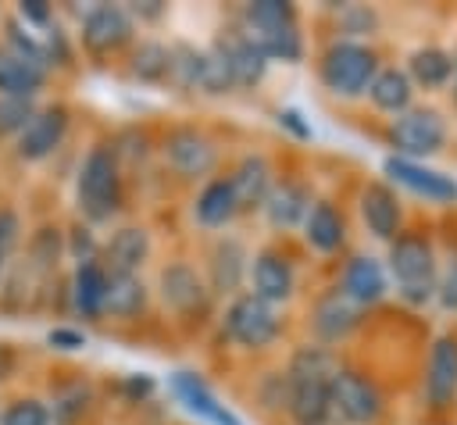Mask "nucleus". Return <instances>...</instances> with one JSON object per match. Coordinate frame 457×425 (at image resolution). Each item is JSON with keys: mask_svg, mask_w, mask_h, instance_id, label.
Here are the masks:
<instances>
[{"mask_svg": "<svg viewBox=\"0 0 457 425\" xmlns=\"http://www.w3.org/2000/svg\"><path fill=\"white\" fill-rule=\"evenodd\" d=\"M71 196H75V218L89 221L93 229L118 225L125 200H129V179L118 157L111 154L107 139H93L82 150L75 164V179H71Z\"/></svg>", "mask_w": 457, "mask_h": 425, "instance_id": "1", "label": "nucleus"}, {"mask_svg": "<svg viewBox=\"0 0 457 425\" xmlns=\"http://www.w3.org/2000/svg\"><path fill=\"white\" fill-rule=\"evenodd\" d=\"M336 368H339V361H336L332 346H321V343H303L289 354L286 418L293 425H339V418L332 411V393H328Z\"/></svg>", "mask_w": 457, "mask_h": 425, "instance_id": "2", "label": "nucleus"}, {"mask_svg": "<svg viewBox=\"0 0 457 425\" xmlns=\"http://www.w3.org/2000/svg\"><path fill=\"white\" fill-rule=\"evenodd\" d=\"M239 29L268 61H282V64L303 61V32H300L296 4H289V0L243 4L239 7Z\"/></svg>", "mask_w": 457, "mask_h": 425, "instance_id": "3", "label": "nucleus"}, {"mask_svg": "<svg viewBox=\"0 0 457 425\" xmlns=\"http://www.w3.org/2000/svg\"><path fill=\"white\" fill-rule=\"evenodd\" d=\"M157 154L164 171H171L179 182H207L221 164V143L193 121L168 125L157 139Z\"/></svg>", "mask_w": 457, "mask_h": 425, "instance_id": "4", "label": "nucleus"}, {"mask_svg": "<svg viewBox=\"0 0 457 425\" xmlns=\"http://www.w3.org/2000/svg\"><path fill=\"white\" fill-rule=\"evenodd\" d=\"M218 329L228 346L243 354H264L268 346L278 343L286 321H282V307H271L250 289H243L232 300H225V311L218 314Z\"/></svg>", "mask_w": 457, "mask_h": 425, "instance_id": "5", "label": "nucleus"}, {"mask_svg": "<svg viewBox=\"0 0 457 425\" xmlns=\"http://www.w3.org/2000/svg\"><path fill=\"white\" fill-rule=\"evenodd\" d=\"M150 289L161 300V307L182 325H204L214 311V296L204 282V271L186 257L164 261L157 268V279H154Z\"/></svg>", "mask_w": 457, "mask_h": 425, "instance_id": "6", "label": "nucleus"}, {"mask_svg": "<svg viewBox=\"0 0 457 425\" xmlns=\"http://www.w3.org/2000/svg\"><path fill=\"white\" fill-rule=\"evenodd\" d=\"M71 36H75L79 54L104 64V61L129 54V46L139 39V29H136L132 14L125 11V4H93V7L79 11Z\"/></svg>", "mask_w": 457, "mask_h": 425, "instance_id": "7", "label": "nucleus"}, {"mask_svg": "<svg viewBox=\"0 0 457 425\" xmlns=\"http://www.w3.org/2000/svg\"><path fill=\"white\" fill-rule=\"evenodd\" d=\"M389 275L396 282V293L411 307H425L436 296L439 268H436V250L428 236L421 232H400L389 243Z\"/></svg>", "mask_w": 457, "mask_h": 425, "instance_id": "8", "label": "nucleus"}, {"mask_svg": "<svg viewBox=\"0 0 457 425\" xmlns=\"http://www.w3.org/2000/svg\"><path fill=\"white\" fill-rule=\"evenodd\" d=\"M375 71H378V54L361 39H332L318 54V79L339 100L364 96Z\"/></svg>", "mask_w": 457, "mask_h": 425, "instance_id": "9", "label": "nucleus"}, {"mask_svg": "<svg viewBox=\"0 0 457 425\" xmlns=\"http://www.w3.org/2000/svg\"><path fill=\"white\" fill-rule=\"evenodd\" d=\"M71 121H75V111L64 100H39L36 114L29 118L21 136L11 143V157L25 168L54 161L71 136Z\"/></svg>", "mask_w": 457, "mask_h": 425, "instance_id": "10", "label": "nucleus"}, {"mask_svg": "<svg viewBox=\"0 0 457 425\" xmlns=\"http://www.w3.org/2000/svg\"><path fill=\"white\" fill-rule=\"evenodd\" d=\"M18 261L25 264V271L32 275V282L46 293L61 275H64V221H54V218H43L36 225L25 229V239H21V250H18ZM43 304V296H39Z\"/></svg>", "mask_w": 457, "mask_h": 425, "instance_id": "11", "label": "nucleus"}, {"mask_svg": "<svg viewBox=\"0 0 457 425\" xmlns=\"http://www.w3.org/2000/svg\"><path fill=\"white\" fill-rule=\"evenodd\" d=\"M246 271H250V246L232 232H218L204 254V282L211 296L232 300L236 293H243Z\"/></svg>", "mask_w": 457, "mask_h": 425, "instance_id": "12", "label": "nucleus"}, {"mask_svg": "<svg viewBox=\"0 0 457 425\" xmlns=\"http://www.w3.org/2000/svg\"><path fill=\"white\" fill-rule=\"evenodd\" d=\"M389 146L407 161L432 157L446 146V118L436 107H407L389 125Z\"/></svg>", "mask_w": 457, "mask_h": 425, "instance_id": "13", "label": "nucleus"}, {"mask_svg": "<svg viewBox=\"0 0 457 425\" xmlns=\"http://www.w3.org/2000/svg\"><path fill=\"white\" fill-rule=\"evenodd\" d=\"M328 393H332V411H336L339 425H375L386 411V400H382L378 386L368 375H361L357 368L339 364L336 375H332Z\"/></svg>", "mask_w": 457, "mask_h": 425, "instance_id": "14", "label": "nucleus"}, {"mask_svg": "<svg viewBox=\"0 0 457 425\" xmlns=\"http://www.w3.org/2000/svg\"><path fill=\"white\" fill-rule=\"evenodd\" d=\"M246 289L253 296H261L264 304L271 307H282L296 296V264L293 257L278 246V243H268V246H257L250 254V271H246Z\"/></svg>", "mask_w": 457, "mask_h": 425, "instance_id": "15", "label": "nucleus"}, {"mask_svg": "<svg viewBox=\"0 0 457 425\" xmlns=\"http://www.w3.org/2000/svg\"><path fill=\"white\" fill-rule=\"evenodd\" d=\"M154 261V232L143 221H118L104 236L100 264L107 275H143Z\"/></svg>", "mask_w": 457, "mask_h": 425, "instance_id": "16", "label": "nucleus"}, {"mask_svg": "<svg viewBox=\"0 0 457 425\" xmlns=\"http://www.w3.org/2000/svg\"><path fill=\"white\" fill-rule=\"evenodd\" d=\"M107 268L100 261H86V264H71L64 275V300H68V314L79 318V325H100L104 321V304H107Z\"/></svg>", "mask_w": 457, "mask_h": 425, "instance_id": "17", "label": "nucleus"}, {"mask_svg": "<svg viewBox=\"0 0 457 425\" xmlns=\"http://www.w3.org/2000/svg\"><path fill=\"white\" fill-rule=\"evenodd\" d=\"M168 386H171L175 400H179L196 421H204V425H243V418L214 393V386H211L200 371L179 368V371H171Z\"/></svg>", "mask_w": 457, "mask_h": 425, "instance_id": "18", "label": "nucleus"}, {"mask_svg": "<svg viewBox=\"0 0 457 425\" xmlns=\"http://www.w3.org/2000/svg\"><path fill=\"white\" fill-rule=\"evenodd\" d=\"M211 50L221 57V64H225V71H228V79H232L236 89H253V86L264 82L271 61L246 39V32H243L239 25L221 29V32L214 36Z\"/></svg>", "mask_w": 457, "mask_h": 425, "instance_id": "19", "label": "nucleus"}, {"mask_svg": "<svg viewBox=\"0 0 457 425\" xmlns=\"http://www.w3.org/2000/svg\"><path fill=\"white\" fill-rule=\"evenodd\" d=\"M43 400L50 407L54 425H93V418L100 411V389L82 375L50 382Z\"/></svg>", "mask_w": 457, "mask_h": 425, "instance_id": "20", "label": "nucleus"}, {"mask_svg": "<svg viewBox=\"0 0 457 425\" xmlns=\"http://www.w3.org/2000/svg\"><path fill=\"white\" fill-rule=\"evenodd\" d=\"M225 179H228V186H232V193H236L239 214H253V211L264 207V200H268V193H271L278 171H275V164H271L268 154L246 150V154L236 157V164L225 171Z\"/></svg>", "mask_w": 457, "mask_h": 425, "instance_id": "21", "label": "nucleus"}, {"mask_svg": "<svg viewBox=\"0 0 457 425\" xmlns=\"http://www.w3.org/2000/svg\"><path fill=\"white\" fill-rule=\"evenodd\" d=\"M189 214H193V225L196 229L214 232V236L225 232L236 218H243L239 214V204H236V193H232V186H228V179L221 171L196 186V193L189 200Z\"/></svg>", "mask_w": 457, "mask_h": 425, "instance_id": "22", "label": "nucleus"}, {"mask_svg": "<svg viewBox=\"0 0 457 425\" xmlns=\"http://www.w3.org/2000/svg\"><path fill=\"white\" fill-rule=\"evenodd\" d=\"M425 400L432 411H446L457 400V332L436 336L425 364Z\"/></svg>", "mask_w": 457, "mask_h": 425, "instance_id": "23", "label": "nucleus"}, {"mask_svg": "<svg viewBox=\"0 0 457 425\" xmlns=\"http://www.w3.org/2000/svg\"><path fill=\"white\" fill-rule=\"evenodd\" d=\"M361 311L350 296H343L336 286L325 289L314 307H311V332H314V343L321 346H332V343H343L357 325H361Z\"/></svg>", "mask_w": 457, "mask_h": 425, "instance_id": "24", "label": "nucleus"}, {"mask_svg": "<svg viewBox=\"0 0 457 425\" xmlns=\"http://www.w3.org/2000/svg\"><path fill=\"white\" fill-rule=\"evenodd\" d=\"M311 204H314L311 186H307L303 179L282 175V179H275V186H271V193H268L261 214H264V221H268L275 232H293V229L303 225Z\"/></svg>", "mask_w": 457, "mask_h": 425, "instance_id": "25", "label": "nucleus"}, {"mask_svg": "<svg viewBox=\"0 0 457 425\" xmlns=\"http://www.w3.org/2000/svg\"><path fill=\"white\" fill-rule=\"evenodd\" d=\"M382 171L396 186H403V189H411V193H418L432 204H453L457 200V179H450V175H443V171H436L421 161H407V157L393 154V157H386Z\"/></svg>", "mask_w": 457, "mask_h": 425, "instance_id": "26", "label": "nucleus"}, {"mask_svg": "<svg viewBox=\"0 0 457 425\" xmlns=\"http://www.w3.org/2000/svg\"><path fill=\"white\" fill-rule=\"evenodd\" d=\"M357 207H361L364 229H368L375 239L393 243V239L403 232V207H400V196H396L393 186H386V182H368V186L361 189Z\"/></svg>", "mask_w": 457, "mask_h": 425, "instance_id": "27", "label": "nucleus"}, {"mask_svg": "<svg viewBox=\"0 0 457 425\" xmlns=\"http://www.w3.org/2000/svg\"><path fill=\"white\" fill-rule=\"evenodd\" d=\"M343 296H350L357 307H368V304H378L389 289V279H386V268L378 257L371 254H353L346 264H343V275H339V286H336Z\"/></svg>", "mask_w": 457, "mask_h": 425, "instance_id": "28", "label": "nucleus"}, {"mask_svg": "<svg viewBox=\"0 0 457 425\" xmlns=\"http://www.w3.org/2000/svg\"><path fill=\"white\" fill-rule=\"evenodd\" d=\"M154 304V289L146 275H111L104 321H139Z\"/></svg>", "mask_w": 457, "mask_h": 425, "instance_id": "29", "label": "nucleus"}, {"mask_svg": "<svg viewBox=\"0 0 457 425\" xmlns=\"http://www.w3.org/2000/svg\"><path fill=\"white\" fill-rule=\"evenodd\" d=\"M125 75L139 86H168L171 82V43L164 39H136L125 54Z\"/></svg>", "mask_w": 457, "mask_h": 425, "instance_id": "30", "label": "nucleus"}, {"mask_svg": "<svg viewBox=\"0 0 457 425\" xmlns=\"http://www.w3.org/2000/svg\"><path fill=\"white\" fill-rule=\"evenodd\" d=\"M300 232L314 254H339L346 243V218L332 200H314Z\"/></svg>", "mask_w": 457, "mask_h": 425, "instance_id": "31", "label": "nucleus"}, {"mask_svg": "<svg viewBox=\"0 0 457 425\" xmlns=\"http://www.w3.org/2000/svg\"><path fill=\"white\" fill-rule=\"evenodd\" d=\"M54 75L39 64H29L25 57L11 54L0 43V96H25V100H43V93L50 89Z\"/></svg>", "mask_w": 457, "mask_h": 425, "instance_id": "32", "label": "nucleus"}, {"mask_svg": "<svg viewBox=\"0 0 457 425\" xmlns=\"http://www.w3.org/2000/svg\"><path fill=\"white\" fill-rule=\"evenodd\" d=\"M407 79L421 89H443L453 79V57L443 46H418L407 57Z\"/></svg>", "mask_w": 457, "mask_h": 425, "instance_id": "33", "label": "nucleus"}, {"mask_svg": "<svg viewBox=\"0 0 457 425\" xmlns=\"http://www.w3.org/2000/svg\"><path fill=\"white\" fill-rule=\"evenodd\" d=\"M368 96L378 111L386 114H403L411 107V96H414V86L407 79L403 68H378L371 86H368Z\"/></svg>", "mask_w": 457, "mask_h": 425, "instance_id": "34", "label": "nucleus"}, {"mask_svg": "<svg viewBox=\"0 0 457 425\" xmlns=\"http://www.w3.org/2000/svg\"><path fill=\"white\" fill-rule=\"evenodd\" d=\"M0 425H54V421H50V407L43 393L18 389L0 400Z\"/></svg>", "mask_w": 457, "mask_h": 425, "instance_id": "35", "label": "nucleus"}, {"mask_svg": "<svg viewBox=\"0 0 457 425\" xmlns=\"http://www.w3.org/2000/svg\"><path fill=\"white\" fill-rule=\"evenodd\" d=\"M0 43H4L11 54L25 57L29 64L46 68V54H43V39H39V32L25 29L11 11H4V14H0ZM46 71H50V68H46Z\"/></svg>", "mask_w": 457, "mask_h": 425, "instance_id": "36", "label": "nucleus"}, {"mask_svg": "<svg viewBox=\"0 0 457 425\" xmlns=\"http://www.w3.org/2000/svg\"><path fill=\"white\" fill-rule=\"evenodd\" d=\"M100 246H104V236L89 221H82V218L64 221V261H68V268L86 264V261H100Z\"/></svg>", "mask_w": 457, "mask_h": 425, "instance_id": "37", "label": "nucleus"}, {"mask_svg": "<svg viewBox=\"0 0 457 425\" xmlns=\"http://www.w3.org/2000/svg\"><path fill=\"white\" fill-rule=\"evenodd\" d=\"M43 39V54H46V68L50 75H61V71H75L79 64V46H75V36L64 21L50 25L46 32H39Z\"/></svg>", "mask_w": 457, "mask_h": 425, "instance_id": "38", "label": "nucleus"}, {"mask_svg": "<svg viewBox=\"0 0 457 425\" xmlns=\"http://www.w3.org/2000/svg\"><path fill=\"white\" fill-rule=\"evenodd\" d=\"M111 154L118 157V164H121V171H125V179H129V171L136 168V164H143L154 150H157V139L146 132V129H121V132H114L111 139Z\"/></svg>", "mask_w": 457, "mask_h": 425, "instance_id": "39", "label": "nucleus"}, {"mask_svg": "<svg viewBox=\"0 0 457 425\" xmlns=\"http://www.w3.org/2000/svg\"><path fill=\"white\" fill-rule=\"evenodd\" d=\"M39 100H25V96H0V143H14L21 136V129L29 125V118L36 114Z\"/></svg>", "mask_w": 457, "mask_h": 425, "instance_id": "40", "label": "nucleus"}, {"mask_svg": "<svg viewBox=\"0 0 457 425\" xmlns=\"http://www.w3.org/2000/svg\"><path fill=\"white\" fill-rule=\"evenodd\" d=\"M43 343L54 354H82L89 346V332L79 321H57L43 332Z\"/></svg>", "mask_w": 457, "mask_h": 425, "instance_id": "41", "label": "nucleus"}, {"mask_svg": "<svg viewBox=\"0 0 457 425\" xmlns=\"http://www.w3.org/2000/svg\"><path fill=\"white\" fill-rule=\"evenodd\" d=\"M11 14H14L25 29H32V32H46L50 25L61 21V7L50 4V0H18V4L11 7Z\"/></svg>", "mask_w": 457, "mask_h": 425, "instance_id": "42", "label": "nucleus"}, {"mask_svg": "<svg viewBox=\"0 0 457 425\" xmlns=\"http://www.w3.org/2000/svg\"><path fill=\"white\" fill-rule=\"evenodd\" d=\"M257 404H261L264 411L286 414V404H289V379H286V368L268 371V375L257 379Z\"/></svg>", "mask_w": 457, "mask_h": 425, "instance_id": "43", "label": "nucleus"}, {"mask_svg": "<svg viewBox=\"0 0 457 425\" xmlns=\"http://www.w3.org/2000/svg\"><path fill=\"white\" fill-rule=\"evenodd\" d=\"M114 393H118L125 404L139 407V404H146V400L157 393V379H154V375H146V371H125V375H118Z\"/></svg>", "mask_w": 457, "mask_h": 425, "instance_id": "44", "label": "nucleus"}, {"mask_svg": "<svg viewBox=\"0 0 457 425\" xmlns=\"http://www.w3.org/2000/svg\"><path fill=\"white\" fill-rule=\"evenodd\" d=\"M339 25H343V39L350 36H371L375 29V11H368L364 4H339Z\"/></svg>", "mask_w": 457, "mask_h": 425, "instance_id": "45", "label": "nucleus"}, {"mask_svg": "<svg viewBox=\"0 0 457 425\" xmlns=\"http://www.w3.org/2000/svg\"><path fill=\"white\" fill-rule=\"evenodd\" d=\"M25 371V350L11 339H0V389H7L11 382H18Z\"/></svg>", "mask_w": 457, "mask_h": 425, "instance_id": "46", "label": "nucleus"}, {"mask_svg": "<svg viewBox=\"0 0 457 425\" xmlns=\"http://www.w3.org/2000/svg\"><path fill=\"white\" fill-rule=\"evenodd\" d=\"M125 11L132 14V21L139 29V25H157L168 14V4L164 0H136V4H125Z\"/></svg>", "mask_w": 457, "mask_h": 425, "instance_id": "47", "label": "nucleus"}, {"mask_svg": "<svg viewBox=\"0 0 457 425\" xmlns=\"http://www.w3.org/2000/svg\"><path fill=\"white\" fill-rule=\"evenodd\" d=\"M275 121H278V129H286L293 139H300V143H307L314 132H311V121H303V114L296 111V107H278L275 111Z\"/></svg>", "mask_w": 457, "mask_h": 425, "instance_id": "48", "label": "nucleus"}, {"mask_svg": "<svg viewBox=\"0 0 457 425\" xmlns=\"http://www.w3.org/2000/svg\"><path fill=\"white\" fill-rule=\"evenodd\" d=\"M436 296H439V304H443L446 311H457V257L446 264L443 279L436 282Z\"/></svg>", "mask_w": 457, "mask_h": 425, "instance_id": "49", "label": "nucleus"}, {"mask_svg": "<svg viewBox=\"0 0 457 425\" xmlns=\"http://www.w3.org/2000/svg\"><path fill=\"white\" fill-rule=\"evenodd\" d=\"M11 261H14V257L0 250V282H4V275H7V268H11Z\"/></svg>", "mask_w": 457, "mask_h": 425, "instance_id": "50", "label": "nucleus"}, {"mask_svg": "<svg viewBox=\"0 0 457 425\" xmlns=\"http://www.w3.org/2000/svg\"><path fill=\"white\" fill-rule=\"evenodd\" d=\"M453 100H457V86H453Z\"/></svg>", "mask_w": 457, "mask_h": 425, "instance_id": "51", "label": "nucleus"}, {"mask_svg": "<svg viewBox=\"0 0 457 425\" xmlns=\"http://www.w3.org/2000/svg\"><path fill=\"white\" fill-rule=\"evenodd\" d=\"M0 14H4V11H0Z\"/></svg>", "mask_w": 457, "mask_h": 425, "instance_id": "52", "label": "nucleus"}, {"mask_svg": "<svg viewBox=\"0 0 457 425\" xmlns=\"http://www.w3.org/2000/svg\"><path fill=\"white\" fill-rule=\"evenodd\" d=\"M0 400H4V396H0Z\"/></svg>", "mask_w": 457, "mask_h": 425, "instance_id": "53", "label": "nucleus"}]
</instances>
